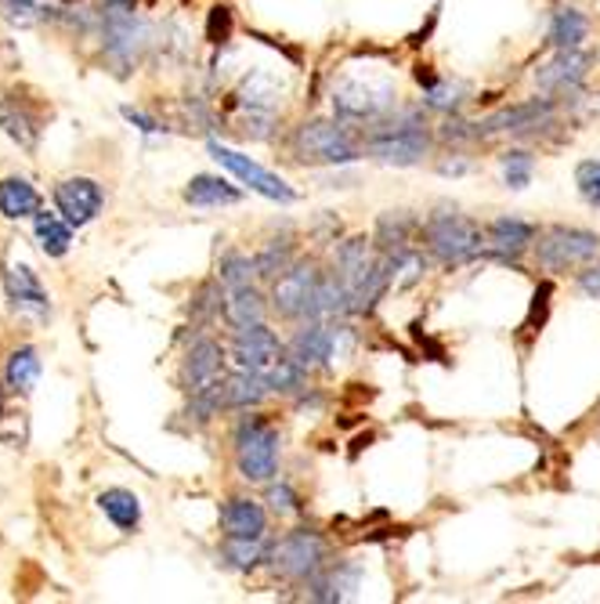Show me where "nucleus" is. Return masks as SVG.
I'll use <instances>...</instances> for the list:
<instances>
[{
    "mask_svg": "<svg viewBox=\"0 0 600 604\" xmlns=\"http://www.w3.org/2000/svg\"><path fill=\"white\" fill-rule=\"evenodd\" d=\"M102 37H105V58L116 66V73L127 77L138 66L141 51H145L149 26L134 19L131 0H109L102 8Z\"/></svg>",
    "mask_w": 600,
    "mask_h": 604,
    "instance_id": "1",
    "label": "nucleus"
},
{
    "mask_svg": "<svg viewBox=\"0 0 600 604\" xmlns=\"http://www.w3.org/2000/svg\"><path fill=\"white\" fill-rule=\"evenodd\" d=\"M319 282L322 271L311 260H293L279 279H272V312L293 323H315L322 318L319 307Z\"/></svg>",
    "mask_w": 600,
    "mask_h": 604,
    "instance_id": "2",
    "label": "nucleus"
},
{
    "mask_svg": "<svg viewBox=\"0 0 600 604\" xmlns=\"http://www.w3.org/2000/svg\"><path fill=\"white\" fill-rule=\"evenodd\" d=\"M235 467L246 481H272L279 471V431L264 417H246L235 428Z\"/></svg>",
    "mask_w": 600,
    "mask_h": 604,
    "instance_id": "3",
    "label": "nucleus"
},
{
    "mask_svg": "<svg viewBox=\"0 0 600 604\" xmlns=\"http://www.w3.org/2000/svg\"><path fill=\"white\" fill-rule=\"evenodd\" d=\"M423 235H427L431 254L445 260V265H467L481 254L485 246V235L470 218L456 214V210H438L423 224Z\"/></svg>",
    "mask_w": 600,
    "mask_h": 604,
    "instance_id": "4",
    "label": "nucleus"
},
{
    "mask_svg": "<svg viewBox=\"0 0 600 604\" xmlns=\"http://www.w3.org/2000/svg\"><path fill=\"white\" fill-rule=\"evenodd\" d=\"M600 254V235L590 229H575V224H554L539 235L536 260L543 271H568L583 268Z\"/></svg>",
    "mask_w": 600,
    "mask_h": 604,
    "instance_id": "5",
    "label": "nucleus"
},
{
    "mask_svg": "<svg viewBox=\"0 0 600 604\" xmlns=\"http://www.w3.org/2000/svg\"><path fill=\"white\" fill-rule=\"evenodd\" d=\"M369 156H376L380 163H395V167H413L431 149V135L423 130L420 113H405L402 120L376 130V135L366 141Z\"/></svg>",
    "mask_w": 600,
    "mask_h": 604,
    "instance_id": "6",
    "label": "nucleus"
},
{
    "mask_svg": "<svg viewBox=\"0 0 600 604\" xmlns=\"http://www.w3.org/2000/svg\"><path fill=\"white\" fill-rule=\"evenodd\" d=\"M301 160L308 163H329V167H344V163L358 160V141L344 124H326V120H311L297 130L293 138Z\"/></svg>",
    "mask_w": 600,
    "mask_h": 604,
    "instance_id": "7",
    "label": "nucleus"
},
{
    "mask_svg": "<svg viewBox=\"0 0 600 604\" xmlns=\"http://www.w3.org/2000/svg\"><path fill=\"white\" fill-rule=\"evenodd\" d=\"M272 558H275V572L282 579H293V583H308V579H315L329 565L326 539L311 528L290 532V536L272 550Z\"/></svg>",
    "mask_w": 600,
    "mask_h": 604,
    "instance_id": "8",
    "label": "nucleus"
},
{
    "mask_svg": "<svg viewBox=\"0 0 600 604\" xmlns=\"http://www.w3.org/2000/svg\"><path fill=\"white\" fill-rule=\"evenodd\" d=\"M282 355H286V348H282V340L275 337V329H268L264 323L239 326L232 334V365L235 370L261 376V381L275 370Z\"/></svg>",
    "mask_w": 600,
    "mask_h": 604,
    "instance_id": "9",
    "label": "nucleus"
},
{
    "mask_svg": "<svg viewBox=\"0 0 600 604\" xmlns=\"http://www.w3.org/2000/svg\"><path fill=\"white\" fill-rule=\"evenodd\" d=\"M210 156H214L221 167H225L228 174H235L246 188H254L257 196H264V199H272V204H293L297 199V193L282 182L279 174L272 171H264L261 163L250 160V156H243V152H235L228 146H221V141H210Z\"/></svg>",
    "mask_w": 600,
    "mask_h": 604,
    "instance_id": "10",
    "label": "nucleus"
},
{
    "mask_svg": "<svg viewBox=\"0 0 600 604\" xmlns=\"http://www.w3.org/2000/svg\"><path fill=\"white\" fill-rule=\"evenodd\" d=\"M333 109L340 120H355V124H380L387 113L395 109V91L380 84H348L333 94Z\"/></svg>",
    "mask_w": 600,
    "mask_h": 604,
    "instance_id": "11",
    "label": "nucleus"
},
{
    "mask_svg": "<svg viewBox=\"0 0 600 604\" xmlns=\"http://www.w3.org/2000/svg\"><path fill=\"white\" fill-rule=\"evenodd\" d=\"M102 185L94 177H66L62 185L55 188V207L69 224H91L102 210Z\"/></svg>",
    "mask_w": 600,
    "mask_h": 604,
    "instance_id": "12",
    "label": "nucleus"
},
{
    "mask_svg": "<svg viewBox=\"0 0 600 604\" xmlns=\"http://www.w3.org/2000/svg\"><path fill=\"white\" fill-rule=\"evenodd\" d=\"M4 290H8L11 307H15L19 315H30V318L51 315V298H47V290L40 287L37 271H33L30 265H11L4 271Z\"/></svg>",
    "mask_w": 600,
    "mask_h": 604,
    "instance_id": "13",
    "label": "nucleus"
},
{
    "mask_svg": "<svg viewBox=\"0 0 600 604\" xmlns=\"http://www.w3.org/2000/svg\"><path fill=\"white\" fill-rule=\"evenodd\" d=\"M593 66V55L590 51H579V47H568V51H557L554 62L539 66L536 73V84L543 88L546 94H557V91H575L586 80Z\"/></svg>",
    "mask_w": 600,
    "mask_h": 604,
    "instance_id": "14",
    "label": "nucleus"
},
{
    "mask_svg": "<svg viewBox=\"0 0 600 604\" xmlns=\"http://www.w3.org/2000/svg\"><path fill=\"white\" fill-rule=\"evenodd\" d=\"M286 351L304 365V370H315V365H329V359L337 355V329L322 326V318H315V323H304L297 329V337L290 340Z\"/></svg>",
    "mask_w": 600,
    "mask_h": 604,
    "instance_id": "15",
    "label": "nucleus"
},
{
    "mask_svg": "<svg viewBox=\"0 0 600 604\" xmlns=\"http://www.w3.org/2000/svg\"><path fill=\"white\" fill-rule=\"evenodd\" d=\"M554 116V102L550 98H532L525 105H510V109H499L492 113L485 124H478V138L485 135H499V130H528V127H539Z\"/></svg>",
    "mask_w": 600,
    "mask_h": 604,
    "instance_id": "16",
    "label": "nucleus"
},
{
    "mask_svg": "<svg viewBox=\"0 0 600 604\" xmlns=\"http://www.w3.org/2000/svg\"><path fill=\"white\" fill-rule=\"evenodd\" d=\"M221 528H225V536H264L268 514L261 503L250 500V496H232V500L221 507Z\"/></svg>",
    "mask_w": 600,
    "mask_h": 604,
    "instance_id": "17",
    "label": "nucleus"
},
{
    "mask_svg": "<svg viewBox=\"0 0 600 604\" xmlns=\"http://www.w3.org/2000/svg\"><path fill=\"white\" fill-rule=\"evenodd\" d=\"M221 359H225V355H221V348L210 337L196 340V345L188 348V355H185V373H181L185 387L199 391V387L221 381Z\"/></svg>",
    "mask_w": 600,
    "mask_h": 604,
    "instance_id": "18",
    "label": "nucleus"
},
{
    "mask_svg": "<svg viewBox=\"0 0 600 604\" xmlns=\"http://www.w3.org/2000/svg\"><path fill=\"white\" fill-rule=\"evenodd\" d=\"M539 235L536 224H528L521 218H496L489 224V232H485V240L492 246V254H499V257H517L521 251H528V243H532Z\"/></svg>",
    "mask_w": 600,
    "mask_h": 604,
    "instance_id": "19",
    "label": "nucleus"
},
{
    "mask_svg": "<svg viewBox=\"0 0 600 604\" xmlns=\"http://www.w3.org/2000/svg\"><path fill=\"white\" fill-rule=\"evenodd\" d=\"M0 214L11 218V221L37 218L40 214V193L26 182V177H4V182H0Z\"/></svg>",
    "mask_w": 600,
    "mask_h": 604,
    "instance_id": "20",
    "label": "nucleus"
},
{
    "mask_svg": "<svg viewBox=\"0 0 600 604\" xmlns=\"http://www.w3.org/2000/svg\"><path fill=\"white\" fill-rule=\"evenodd\" d=\"M185 204H192V207H232V204H239V188L228 185L225 177L199 174L185 188Z\"/></svg>",
    "mask_w": 600,
    "mask_h": 604,
    "instance_id": "21",
    "label": "nucleus"
},
{
    "mask_svg": "<svg viewBox=\"0 0 600 604\" xmlns=\"http://www.w3.org/2000/svg\"><path fill=\"white\" fill-rule=\"evenodd\" d=\"M413 232H416V218L405 214V210H391V214H384L380 221H376V251L380 254L409 251Z\"/></svg>",
    "mask_w": 600,
    "mask_h": 604,
    "instance_id": "22",
    "label": "nucleus"
},
{
    "mask_svg": "<svg viewBox=\"0 0 600 604\" xmlns=\"http://www.w3.org/2000/svg\"><path fill=\"white\" fill-rule=\"evenodd\" d=\"M33 232H37V243L47 257H66L69 246H73V224L62 214H51V210H40L37 221H33Z\"/></svg>",
    "mask_w": 600,
    "mask_h": 604,
    "instance_id": "23",
    "label": "nucleus"
},
{
    "mask_svg": "<svg viewBox=\"0 0 600 604\" xmlns=\"http://www.w3.org/2000/svg\"><path fill=\"white\" fill-rule=\"evenodd\" d=\"M264 315H268V304H264L261 293L254 290V282H250V287L228 290V298H225V318H228L232 329L250 326V323H264Z\"/></svg>",
    "mask_w": 600,
    "mask_h": 604,
    "instance_id": "24",
    "label": "nucleus"
},
{
    "mask_svg": "<svg viewBox=\"0 0 600 604\" xmlns=\"http://www.w3.org/2000/svg\"><path fill=\"white\" fill-rule=\"evenodd\" d=\"M4 381H8V391H15V395H30L33 387L40 381V355L37 348H15L8 355V365H4Z\"/></svg>",
    "mask_w": 600,
    "mask_h": 604,
    "instance_id": "25",
    "label": "nucleus"
},
{
    "mask_svg": "<svg viewBox=\"0 0 600 604\" xmlns=\"http://www.w3.org/2000/svg\"><path fill=\"white\" fill-rule=\"evenodd\" d=\"M0 15L11 26H40V22L62 19V8H55L51 0H0Z\"/></svg>",
    "mask_w": 600,
    "mask_h": 604,
    "instance_id": "26",
    "label": "nucleus"
},
{
    "mask_svg": "<svg viewBox=\"0 0 600 604\" xmlns=\"http://www.w3.org/2000/svg\"><path fill=\"white\" fill-rule=\"evenodd\" d=\"M268 395V384L261 376L246 373V370H235L232 376H225V409H250V406H261Z\"/></svg>",
    "mask_w": 600,
    "mask_h": 604,
    "instance_id": "27",
    "label": "nucleus"
},
{
    "mask_svg": "<svg viewBox=\"0 0 600 604\" xmlns=\"http://www.w3.org/2000/svg\"><path fill=\"white\" fill-rule=\"evenodd\" d=\"M221 558H225L228 568L250 572V568H257V565L268 558V543H264V536H225Z\"/></svg>",
    "mask_w": 600,
    "mask_h": 604,
    "instance_id": "28",
    "label": "nucleus"
},
{
    "mask_svg": "<svg viewBox=\"0 0 600 604\" xmlns=\"http://www.w3.org/2000/svg\"><path fill=\"white\" fill-rule=\"evenodd\" d=\"M98 507H102L105 518H109L116 528H123V532L138 528V521H141V503H138L134 492H127V489H105V492L98 496Z\"/></svg>",
    "mask_w": 600,
    "mask_h": 604,
    "instance_id": "29",
    "label": "nucleus"
},
{
    "mask_svg": "<svg viewBox=\"0 0 600 604\" xmlns=\"http://www.w3.org/2000/svg\"><path fill=\"white\" fill-rule=\"evenodd\" d=\"M0 130L11 138V141H19L22 149H37V135H40V127H37V120L26 113V109H19V102L11 105V102H4L0 98Z\"/></svg>",
    "mask_w": 600,
    "mask_h": 604,
    "instance_id": "30",
    "label": "nucleus"
},
{
    "mask_svg": "<svg viewBox=\"0 0 600 604\" xmlns=\"http://www.w3.org/2000/svg\"><path fill=\"white\" fill-rule=\"evenodd\" d=\"M590 37V22H586L583 11H557L554 26H550V44L557 51H568V47H583V40Z\"/></svg>",
    "mask_w": 600,
    "mask_h": 604,
    "instance_id": "31",
    "label": "nucleus"
},
{
    "mask_svg": "<svg viewBox=\"0 0 600 604\" xmlns=\"http://www.w3.org/2000/svg\"><path fill=\"white\" fill-rule=\"evenodd\" d=\"M257 276V260L246 257L239 251H228L225 257L217 260V279L225 290H235V287H250Z\"/></svg>",
    "mask_w": 600,
    "mask_h": 604,
    "instance_id": "32",
    "label": "nucleus"
},
{
    "mask_svg": "<svg viewBox=\"0 0 600 604\" xmlns=\"http://www.w3.org/2000/svg\"><path fill=\"white\" fill-rule=\"evenodd\" d=\"M499 171H503V182H507V188H525L528 182H532L536 163H532L528 152L514 149V152H503V156H499Z\"/></svg>",
    "mask_w": 600,
    "mask_h": 604,
    "instance_id": "33",
    "label": "nucleus"
},
{
    "mask_svg": "<svg viewBox=\"0 0 600 604\" xmlns=\"http://www.w3.org/2000/svg\"><path fill=\"white\" fill-rule=\"evenodd\" d=\"M254 260H257V276L261 279H279L282 271L293 265V251H290V243H268Z\"/></svg>",
    "mask_w": 600,
    "mask_h": 604,
    "instance_id": "34",
    "label": "nucleus"
},
{
    "mask_svg": "<svg viewBox=\"0 0 600 604\" xmlns=\"http://www.w3.org/2000/svg\"><path fill=\"white\" fill-rule=\"evenodd\" d=\"M0 442L11 445V449H26L30 442V420L22 409H11L0 417Z\"/></svg>",
    "mask_w": 600,
    "mask_h": 604,
    "instance_id": "35",
    "label": "nucleus"
},
{
    "mask_svg": "<svg viewBox=\"0 0 600 604\" xmlns=\"http://www.w3.org/2000/svg\"><path fill=\"white\" fill-rule=\"evenodd\" d=\"M575 185H579V196L590 207H600V160H586L575 171Z\"/></svg>",
    "mask_w": 600,
    "mask_h": 604,
    "instance_id": "36",
    "label": "nucleus"
},
{
    "mask_svg": "<svg viewBox=\"0 0 600 604\" xmlns=\"http://www.w3.org/2000/svg\"><path fill=\"white\" fill-rule=\"evenodd\" d=\"M232 37V11L228 8H210V19H207V40L210 44H225Z\"/></svg>",
    "mask_w": 600,
    "mask_h": 604,
    "instance_id": "37",
    "label": "nucleus"
},
{
    "mask_svg": "<svg viewBox=\"0 0 600 604\" xmlns=\"http://www.w3.org/2000/svg\"><path fill=\"white\" fill-rule=\"evenodd\" d=\"M268 503H272L275 514H297L301 503H297V492L290 485H268Z\"/></svg>",
    "mask_w": 600,
    "mask_h": 604,
    "instance_id": "38",
    "label": "nucleus"
},
{
    "mask_svg": "<svg viewBox=\"0 0 600 604\" xmlns=\"http://www.w3.org/2000/svg\"><path fill=\"white\" fill-rule=\"evenodd\" d=\"M579 290L590 293L593 301H600V260H597V265L586 268V271H579Z\"/></svg>",
    "mask_w": 600,
    "mask_h": 604,
    "instance_id": "39",
    "label": "nucleus"
},
{
    "mask_svg": "<svg viewBox=\"0 0 600 604\" xmlns=\"http://www.w3.org/2000/svg\"><path fill=\"white\" fill-rule=\"evenodd\" d=\"M123 116H127V120H131V124H138L141 130H145V135H156V130H163L156 120H152V116H145V113L131 109V105H123Z\"/></svg>",
    "mask_w": 600,
    "mask_h": 604,
    "instance_id": "40",
    "label": "nucleus"
},
{
    "mask_svg": "<svg viewBox=\"0 0 600 604\" xmlns=\"http://www.w3.org/2000/svg\"><path fill=\"white\" fill-rule=\"evenodd\" d=\"M438 171H442V174H463L467 163H463V160H445V163H438Z\"/></svg>",
    "mask_w": 600,
    "mask_h": 604,
    "instance_id": "41",
    "label": "nucleus"
}]
</instances>
